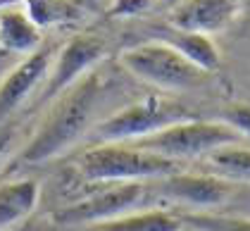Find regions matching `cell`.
<instances>
[{
  "instance_id": "14",
  "label": "cell",
  "mask_w": 250,
  "mask_h": 231,
  "mask_svg": "<svg viewBox=\"0 0 250 231\" xmlns=\"http://www.w3.org/2000/svg\"><path fill=\"white\" fill-rule=\"evenodd\" d=\"M162 43L172 45L176 53H181L184 58L193 62L198 69H203L205 74H212L217 67H219V50L217 45L212 43L208 36H200V34H186V31H179V29H167L162 36Z\"/></svg>"
},
{
  "instance_id": "16",
  "label": "cell",
  "mask_w": 250,
  "mask_h": 231,
  "mask_svg": "<svg viewBox=\"0 0 250 231\" xmlns=\"http://www.w3.org/2000/svg\"><path fill=\"white\" fill-rule=\"evenodd\" d=\"M184 227H191L195 231H250L248 217H224V214H212V212H191L181 214Z\"/></svg>"
},
{
  "instance_id": "18",
  "label": "cell",
  "mask_w": 250,
  "mask_h": 231,
  "mask_svg": "<svg viewBox=\"0 0 250 231\" xmlns=\"http://www.w3.org/2000/svg\"><path fill=\"white\" fill-rule=\"evenodd\" d=\"M153 2H117V7L112 10L115 15H138V12H143V10H148Z\"/></svg>"
},
{
  "instance_id": "9",
  "label": "cell",
  "mask_w": 250,
  "mask_h": 231,
  "mask_svg": "<svg viewBox=\"0 0 250 231\" xmlns=\"http://www.w3.org/2000/svg\"><path fill=\"white\" fill-rule=\"evenodd\" d=\"M58 55V48L53 45H43L39 53L24 58L2 79L0 84V126L10 122V117L20 110L21 105H26V100L39 96L41 88L45 86L48 74L53 69V62Z\"/></svg>"
},
{
  "instance_id": "6",
  "label": "cell",
  "mask_w": 250,
  "mask_h": 231,
  "mask_svg": "<svg viewBox=\"0 0 250 231\" xmlns=\"http://www.w3.org/2000/svg\"><path fill=\"white\" fill-rule=\"evenodd\" d=\"M119 64L134 79L148 84V86H155L160 91L200 88L210 77L162 41L141 43V45L122 50Z\"/></svg>"
},
{
  "instance_id": "3",
  "label": "cell",
  "mask_w": 250,
  "mask_h": 231,
  "mask_svg": "<svg viewBox=\"0 0 250 231\" xmlns=\"http://www.w3.org/2000/svg\"><path fill=\"white\" fill-rule=\"evenodd\" d=\"M195 119L188 107L167 98L146 96L100 119L91 138L96 143H138L179 122Z\"/></svg>"
},
{
  "instance_id": "11",
  "label": "cell",
  "mask_w": 250,
  "mask_h": 231,
  "mask_svg": "<svg viewBox=\"0 0 250 231\" xmlns=\"http://www.w3.org/2000/svg\"><path fill=\"white\" fill-rule=\"evenodd\" d=\"M43 31L34 24L24 7H15V2L5 10H0V48L7 53L20 55H34L39 53Z\"/></svg>"
},
{
  "instance_id": "17",
  "label": "cell",
  "mask_w": 250,
  "mask_h": 231,
  "mask_svg": "<svg viewBox=\"0 0 250 231\" xmlns=\"http://www.w3.org/2000/svg\"><path fill=\"white\" fill-rule=\"evenodd\" d=\"M15 141H17V124L15 122H7L0 126V167L2 162L10 157L12 148H15Z\"/></svg>"
},
{
  "instance_id": "15",
  "label": "cell",
  "mask_w": 250,
  "mask_h": 231,
  "mask_svg": "<svg viewBox=\"0 0 250 231\" xmlns=\"http://www.w3.org/2000/svg\"><path fill=\"white\" fill-rule=\"evenodd\" d=\"M205 172L222 176L231 184L250 181V143H233L200 160Z\"/></svg>"
},
{
  "instance_id": "2",
  "label": "cell",
  "mask_w": 250,
  "mask_h": 231,
  "mask_svg": "<svg viewBox=\"0 0 250 231\" xmlns=\"http://www.w3.org/2000/svg\"><path fill=\"white\" fill-rule=\"evenodd\" d=\"M77 172L98 186L150 184L181 172V165L141 150L131 143H96L79 155Z\"/></svg>"
},
{
  "instance_id": "10",
  "label": "cell",
  "mask_w": 250,
  "mask_h": 231,
  "mask_svg": "<svg viewBox=\"0 0 250 231\" xmlns=\"http://www.w3.org/2000/svg\"><path fill=\"white\" fill-rule=\"evenodd\" d=\"M241 12V2L231 0H195V2H181L169 15V26L186 31V34H200L208 36L219 34L236 20Z\"/></svg>"
},
{
  "instance_id": "5",
  "label": "cell",
  "mask_w": 250,
  "mask_h": 231,
  "mask_svg": "<svg viewBox=\"0 0 250 231\" xmlns=\"http://www.w3.org/2000/svg\"><path fill=\"white\" fill-rule=\"evenodd\" d=\"M153 203H162V198L155 191V184H105L98 191L86 193L77 203L55 210L53 222L64 229H77L131 212L153 210Z\"/></svg>"
},
{
  "instance_id": "1",
  "label": "cell",
  "mask_w": 250,
  "mask_h": 231,
  "mask_svg": "<svg viewBox=\"0 0 250 231\" xmlns=\"http://www.w3.org/2000/svg\"><path fill=\"white\" fill-rule=\"evenodd\" d=\"M105 98L107 81L98 69L79 79L72 88L48 103L45 117L39 124L36 134L24 146L20 160L24 165H43L74 148L81 138L91 136V131L100 124L98 117Z\"/></svg>"
},
{
  "instance_id": "13",
  "label": "cell",
  "mask_w": 250,
  "mask_h": 231,
  "mask_svg": "<svg viewBox=\"0 0 250 231\" xmlns=\"http://www.w3.org/2000/svg\"><path fill=\"white\" fill-rule=\"evenodd\" d=\"M39 205V181L15 179L0 184V231L12 229Z\"/></svg>"
},
{
  "instance_id": "12",
  "label": "cell",
  "mask_w": 250,
  "mask_h": 231,
  "mask_svg": "<svg viewBox=\"0 0 250 231\" xmlns=\"http://www.w3.org/2000/svg\"><path fill=\"white\" fill-rule=\"evenodd\" d=\"M184 229V217L165 210V208H153V210L131 212L124 217H115L107 222H98L88 227H77L74 231H181Z\"/></svg>"
},
{
  "instance_id": "8",
  "label": "cell",
  "mask_w": 250,
  "mask_h": 231,
  "mask_svg": "<svg viewBox=\"0 0 250 231\" xmlns=\"http://www.w3.org/2000/svg\"><path fill=\"white\" fill-rule=\"evenodd\" d=\"M105 50H107L105 41L88 34H79L74 39H69L62 48H58L48 81L39 93V103H45V105L53 103L60 93L72 88L79 79L91 74L98 67V62L105 58Z\"/></svg>"
},
{
  "instance_id": "4",
  "label": "cell",
  "mask_w": 250,
  "mask_h": 231,
  "mask_svg": "<svg viewBox=\"0 0 250 231\" xmlns=\"http://www.w3.org/2000/svg\"><path fill=\"white\" fill-rule=\"evenodd\" d=\"M233 143H246V136L238 129H233L229 122L188 119L131 146L181 165L188 160H205L210 153Z\"/></svg>"
},
{
  "instance_id": "7",
  "label": "cell",
  "mask_w": 250,
  "mask_h": 231,
  "mask_svg": "<svg viewBox=\"0 0 250 231\" xmlns=\"http://www.w3.org/2000/svg\"><path fill=\"white\" fill-rule=\"evenodd\" d=\"M155 191L162 203H174L195 212H210L229 203L236 193V184L210 172H176L155 181Z\"/></svg>"
}]
</instances>
